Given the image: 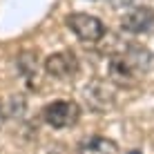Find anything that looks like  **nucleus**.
Listing matches in <instances>:
<instances>
[{
    "mask_svg": "<svg viewBox=\"0 0 154 154\" xmlns=\"http://www.w3.org/2000/svg\"><path fill=\"white\" fill-rule=\"evenodd\" d=\"M152 65V54L139 45H130L121 49L119 54H112L107 63V76L119 87H134L147 74Z\"/></svg>",
    "mask_w": 154,
    "mask_h": 154,
    "instance_id": "1",
    "label": "nucleus"
},
{
    "mask_svg": "<svg viewBox=\"0 0 154 154\" xmlns=\"http://www.w3.org/2000/svg\"><path fill=\"white\" fill-rule=\"evenodd\" d=\"M42 119L54 130H67L74 127L81 119V107L74 100H54L42 109Z\"/></svg>",
    "mask_w": 154,
    "mask_h": 154,
    "instance_id": "2",
    "label": "nucleus"
},
{
    "mask_svg": "<svg viewBox=\"0 0 154 154\" xmlns=\"http://www.w3.org/2000/svg\"><path fill=\"white\" fill-rule=\"evenodd\" d=\"M67 27L72 29V34L76 36L81 42H100L105 36V25L100 23L96 16H89V14H69L65 18Z\"/></svg>",
    "mask_w": 154,
    "mask_h": 154,
    "instance_id": "3",
    "label": "nucleus"
},
{
    "mask_svg": "<svg viewBox=\"0 0 154 154\" xmlns=\"http://www.w3.org/2000/svg\"><path fill=\"white\" fill-rule=\"evenodd\" d=\"M121 29L127 34H147L154 29V9L147 5H139V7H132L123 18H121Z\"/></svg>",
    "mask_w": 154,
    "mask_h": 154,
    "instance_id": "4",
    "label": "nucleus"
},
{
    "mask_svg": "<svg viewBox=\"0 0 154 154\" xmlns=\"http://www.w3.org/2000/svg\"><path fill=\"white\" fill-rule=\"evenodd\" d=\"M45 72L51 78H58V81L72 78L78 72V58H76L74 51H56V54H49L45 58Z\"/></svg>",
    "mask_w": 154,
    "mask_h": 154,
    "instance_id": "5",
    "label": "nucleus"
},
{
    "mask_svg": "<svg viewBox=\"0 0 154 154\" xmlns=\"http://www.w3.org/2000/svg\"><path fill=\"white\" fill-rule=\"evenodd\" d=\"M85 100H87V105H89L92 109L103 112V109H107L109 105H112L114 94L109 92L103 83H92L87 89H85Z\"/></svg>",
    "mask_w": 154,
    "mask_h": 154,
    "instance_id": "6",
    "label": "nucleus"
},
{
    "mask_svg": "<svg viewBox=\"0 0 154 154\" xmlns=\"http://www.w3.org/2000/svg\"><path fill=\"white\" fill-rule=\"evenodd\" d=\"M78 154H119V147L114 141L105 139V136H92L81 143Z\"/></svg>",
    "mask_w": 154,
    "mask_h": 154,
    "instance_id": "7",
    "label": "nucleus"
},
{
    "mask_svg": "<svg viewBox=\"0 0 154 154\" xmlns=\"http://www.w3.org/2000/svg\"><path fill=\"white\" fill-rule=\"evenodd\" d=\"M18 67L25 76H36L38 74V54L36 51H23L18 56Z\"/></svg>",
    "mask_w": 154,
    "mask_h": 154,
    "instance_id": "8",
    "label": "nucleus"
},
{
    "mask_svg": "<svg viewBox=\"0 0 154 154\" xmlns=\"http://www.w3.org/2000/svg\"><path fill=\"white\" fill-rule=\"evenodd\" d=\"M0 125H2V105H0Z\"/></svg>",
    "mask_w": 154,
    "mask_h": 154,
    "instance_id": "9",
    "label": "nucleus"
},
{
    "mask_svg": "<svg viewBox=\"0 0 154 154\" xmlns=\"http://www.w3.org/2000/svg\"><path fill=\"white\" fill-rule=\"evenodd\" d=\"M127 154H141L139 150H132V152H127Z\"/></svg>",
    "mask_w": 154,
    "mask_h": 154,
    "instance_id": "10",
    "label": "nucleus"
}]
</instances>
